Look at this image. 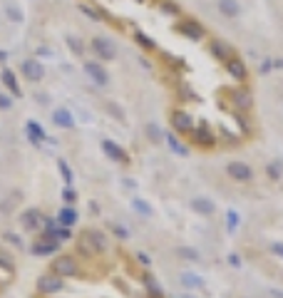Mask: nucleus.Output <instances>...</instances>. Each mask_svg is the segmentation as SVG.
Here are the masks:
<instances>
[{"instance_id": "nucleus-2", "label": "nucleus", "mask_w": 283, "mask_h": 298, "mask_svg": "<svg viewBox=\"0 0 283 298\" xmlns=\"http://www.w3.org/2000/svg\"><path fill=\"white\" fill-rule=\"evenodd\" d=\"M62 288H65L62 276H57V273H52V271L37 278V293H43V296H55V293H60Z\"/></svg>"}, {"instance_id": "nucleus-27", "label": "nucleus", "mask_w": 283, "mask_h": 298, "mask_svg": "<svg viewBox=\"0 0 283 298\" xmlns=\"http://www.w3.org/2000/svg\"><path fill=\"white\" fill-rule=\"evenodd\" d=\"M114 234L122 236V239H127V229H125V226H114Z\"/></svg>"}, {"instance_id": "nucleus-24", "label": "nucleus", "mask_w": 283, "mask_h": 298, "mask_svg": "<svg viewBox=\"0 0 283 298\" xmlns=\"http://www.w3.org/2000/svg\"><path fill=\"white\" fill-rule=\"evenodd\" d=\"M271 251H273L276 256H281V258H283V244H281V241H276V244H271Z\"/></svg>"}, {"instance_id": "nucleus-10", "label": "nucleus", "mask_w": 283, "mask_h": 298, "mask_svg": "<svg viewBox=\"0 0 283 298\" xmlns=\"http://www.w3.org/2000/svg\"><path fill=\"white\" fill-rule=\"evenodd\" d=\"M191 209H194L196 214H201V216H209V214H214V211H216V204H214L211 199L196 197V199H191Z\"/></svg>"}, {"instance_id": "nucleus-6", "label": "nucleus", "mask_w": 283, "mask_h": 298, "mask_svg": "<svg viewBox=\"0 0 283 298\" xmlns=\"http://www.w3.org/2000/svg\"><path fill=\"white\" fill-rule=\"evenodd\" d=\"M226 172H229V176L236 179V181H251V179H254V169H251L246 162H231V164L226 167Z\"/></svg>"}, {"instance_id": "nucleus-15", "label": "nucleus", "mask_w": 283, "mask_h": 298, "mask_svg": "<svg viewBox=\"0 0 283 298\" xmlns=\"http://www.w3.org/2000/svg\"><path fill=\"white\" fill-rule=\"evenodd\" d=\"M55 122H57L60 127H70V124H72V120H70V115H67V112H62V109H60V112H57V115H55Z\"/></svg>"}, {"instance_id": "nucleus-13", "label": "nucleus", "mask_w": 283, "mask_h": 298, "mask_svg": "<svg viewBox=\"0 0 283 298\" xmlns=\"http://www.w3.org/2000/svg\"><path fill=\"white\" fill-rule=\"evenodd\" d=\"M181 283L189 286V288H204V286H206V281L201 278V276H191V273H184V276H181Z\"/></svg>"}, {"instance_id": "nucleus-1", "label": "nucleus", "mask_w": 283, "mask_h": 298, "mask_svg": "<svg viewBox=\"0 0 283 298\" xmlns=\"http://www.w3.org/2000/svg\"><path fill=\"white\" fill-rule=\"evenodd\" d=\"M77 248L82 256H97V253H104L107 251V236L97 229H87L77 241Z\"/></svg>"}, {"instance_id": "nucleus-8", "label": "nucleus", "mask_w": 283, "mask_h": 298, "mask_svg": "<svg viewBox=\"0 0 283 298\" xmlns=\"http://www.w3.org/2000/svg\"><path fill=\"white\" fill-rule=\"evenodd\" d=\"M60 248V241H55V239H43L40 236L35 244H32V253L35 256H50V253H55Z\"/></svg>"}, {"instance_id": "nucleus-31", "label": "nucleus", "mask_w": 283, "mask_h": 298, "mask_svg": "<svg viewBox=\"0 0 283 298\" xmlns=\"http://www.w3.org/2000/svg\"><path fill=\"white\" fill-rule=\"evenodd\" d=\"M181 298H194V296H189V293H184V296H181Z\"/></svg>"}, {"instance_id": "nucleus-7", "label": "nucleus", "mask_w": 283, "mask_h": 298, "mask_svg": "<svg viewBox=\"0 0 283 298\" xmlns=\"http://www.w3.org/2000/svg\"><path fill=\"white\" fill-rule=\"evenodd\" d=\"M20 224H23V229H27V231H35V229H40L45 224V216L40 214L37 209H27L23 216H20Z\"/></svg>"}, {"instance_id": "nucleus-5", "label": "nucleus", "mask_w": 283, "mask_h": 298, "mask_svg": "<svg viewBox=\"0 0 283 298\" xmlns=\"http://www.w3.org/2000/svg\"><path fill=\"white\" fill-rule=\"evenodd\" d=\"M50 271L65 278V276H77V271H79V269H77V261H75L72 256H67V253H65V256H55V258H52Z\"/></svg>"}, {"instance_id": "nucleus-12", "label": "nucleus", "mask_w": 283, "mask_h": 298, "mask_svg": "<svg viewBox=\"0 0 283 298\" xmlns=\"http://www.w3.org/2000/svg\"><path fill=\"white\" fill-rule=\"evenodd\" d=\"M0 269L3 271H15V258L5 248H0Z\"/></svg>"}, {"instance_id": "nucleus-21", "label": "nucleus", "mask_w": 283, "mask_h": 298, "mask_svg": "<svg viewBox=\"0 0 283 298\" xmlns=\"http://www.w3.org/2000/svg\"><path fill=\"white\" fill-rule=\"evenodd\" d=\"M72 236V231H70V226H60V229H55V239L60 241V239H70Z\"/></svg>"}, {"instance_id": "nucleus-11", "label": "nucleus", "mask_w": 283, "mask_h": 298, "mask_svg": "<svg viewBox=\"0 0 283 298\" xmlns=\"http://www.w3.org/2000/svg\"><path fill=\"white\" fill-rule=\"evenodd\" d=\"M57 219H60V224H62V226H72V224L77 221V211H75L72 206H65V209L57 214Z\"/></svg>"}, {"instance_id": "nucleus-17", "label": "nucleus", "mask_w": 283, "mask_h": 298, "mask_svg": "<svg viewBox=\"0 0 283 298\" xmlns=\"http://www.w3.org/2000/svg\"><path fill=\"white\" fill-rule=\"evenodd\" d=\"M167 142H169V147L174 149L177 154H186V149H184V147H181V144H179V142L174 139V134H167Z\"/></svg>"}, {"instance_id": "nucleus-23", "label": "nucleus", "mask_w": 283, "mask_h": 298, "mask_svg": "<svg viewBox=\"0 0 283 298\" xmlns=\"http://www.w3.org/2000/svg\"><path fill=\"white\" fill-rule=\"evenodd\" d=\"M25 72L30 74V77H35V80L40 77V67L37 65H25Z\"/></svg>"}, {"instance_id": "nucleus-29", "label": "nucleus", "mask_w": 283, "mask_h": 298, "mask_svg": "<svg viewBox=\"0 0 283 298\" xmlns=\"http://www.w3.org/2000/svg\"><path fill=\"white\" fill-rule=\"evenodd\" d=\"M229 264H233V266H238L241 261H238V256H229Z\"/></svg>"}, {"instance_id": "nucleus-28", "label": "nucleus", "mask_w": 283, "mask_h": 298, "mask_svg": "<svg viewBox=\"0 0 283 298\" xmlns=\"http://www.w3.org/2000/svg\"><path fill=\"white\" fill-rule=\"evenodd\" d=\"M147 132H149V137H152V139H159V137H161V134H159V129H156V127H149V129H147Z\"/></svg>"}, {"instance_id": "nucleus-18", "label": "nucleus", "mask_w": 283, "mask_h": 298, "mask_svg": "<svg viewBox=\"0 0 283 298\" xmlns=\"http://www.w3.org/2000/svg\"><path fill=\"white\" fill-rule=\"evenodd\" d=\"M27 129H30V134H32L35 139H43V137H45L43 129H40V124H35V122H27Z\"/></svg>"}, {"instance_id": "nucleus-22", "label": "nucleus", "mask_w": 283, "mask_h": 298, "mask_svg": "<svg viewBox=\"0 0 283 298\" xmlns=\"http://www.w3.org/2000/svg\"><path fill=\"white\" fill-rule=\"evenodd\" d=\"M179 256H184V258H191V261H199V253H196L194 248H179Z\"/></svg>"}, {"instance_id": "nucleus-26", "label": "nucleus", "mask_w": 283, "mask_h": 298, "mask_svg": "<svg viewBox=\"0 0 283 298\" xmlns=\"http://www.w3.org/2000/svg\"><path fill=\"white\" fill-rule=\"evenodd\" d=\"M236 224H238V216L233 211H229V229H236Z\"/></svg>"}, {"instance_id": "nucleus-25", "label": "nucleus", "mask_w": 283, "mask_h": 298, "mask_svg": "<svg viewBox=\"0 0 283 298\" xmlns=\"http://www.w3.org/2000/svg\"><path fill=\"white\" fill-rule=\"evenodd\" d=\"M268 176H271V179H278V176H281V172H278L276 164H268Z\"/></svg>"}, {"instance_id": "nucleus-3", "label": "nucleus", "mask_w": 283, "mask_h": 298, "mask_svg": "<svg viewBox=\"0 0 283 298\" xmlns=\"http://www.w3.org/2000/svg\"><path fill=\"white\" fill-rule=\"evenodd\" d=\"M189 137H191V142H194L196 147H204V149H211V147L216 144V132H214L209 124L194 127V129L189 132Z\"/></svg>"}, {"instance_id": "nucleus-16", "label": "nucleus", "mask_w": 283, "mask_h": 298, "mask_svg": "<svg viewBox=\"0 0 283 298\" xmlns=\"http://www.w3.org/2000/svg\"><path fill=\"white\" fill-rule=\"evenodd\" d=\"M87 70H90V72H92V77H95V80H97V82H102V85H104V82H107V77H104V72H102V70H100V67H97V65H90V67H87Z\"/></svg>"}, {"instance_id": "nucleus-9", "label": "nucleus", "mask_w": 283, "mask_h": 298, "mask_svg": "<svg viewBox=\"0 0 283 298\" xmlns=\"http://www.w3.org/2000/svg\"><path fill=\"white\" fill-rule=\"evenodd\" d=\"M102 149L107 152V157L109 159H114V162H119V164H127L129 162V157H127V152L119 144H114V142H109V139H104L102 142Z\"/></svg>"}, {"instance_id": "nucleus-30", "label": "nucleus", "mask_w": 283, "mask_h": 298, "mask_svg": "<svg viewBox=\"0 0 283 298\" xmlns=\"http://www.w3.org/2000/svg\"><path fill=\"white\" fill-rule=\"evenodd\" d=\"M0 107H8V99H3V97H0Z\"/></svg>"}, {"instance_id": "nucleus-20", "label": "nucleus", "mask_w": 283, "mask_h": 298, "mask_svg": "<svg viewBox=\"0 0 283 298\" xmlns=\"http://www.w3.org/2000/svg\"><path fill=\"white\" fill-rule=\"evenodd\" d=\"M57 167H60V174H62V179H65V181L70 184V181H72V172H70V167H67L65 162H60Z\"/></svg>"}, {"instance_id": "nucleus-4", "label": "nucleus", "mask_w": 283, "mask_h": 298, "mask_svg": "<svg viewBox=\"0 0 283 298\" xmlns=\"http://www.w3.org/2000/svg\"><path fill=\"white\" fill-rule=\"evenodd\" d=\"M169 124H172L174 132L189 134V132L194 129V117L189 115V112H184V109H172V112H169Z\"/></svg>"}, {"instance_id": "nucleus-19", "label": "nucleus", "mask_w": 283, "mask_h": 298, "mask_svg": "<svg viewBox=\"0 0 283 298\" xmlns=\"http://www.w3.org/2000/svg\"><path fill=\"white\" fill-rule=\"evenodd\" d=\"M62 199H65V204H72V201L77 199V194H75V189H72V186H65V192H62Z\"/></svg>"}, {"instance_id": "nucleus-14", "label": "nucleus", "mask_w": 283, "mask_h": 298, "mask_svg": "<svg viewBox=\"0 0 283 298\" xmlns=\"http://www.w3.org/2000/svg\"><path fill=\"white\" fill-rule=\"evenodd\" d=\"M132 206H134V209H137L142 216H152V206H149L147 201H142V199H134V201H132Z\"/></svg>"}]
</instances>
